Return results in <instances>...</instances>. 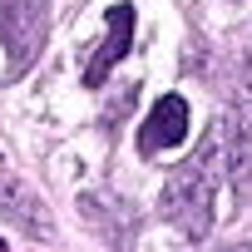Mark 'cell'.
<instances>
[{"label": "cell", "mask_w": 252, "mask_h": 252, "mask_svg": "<svg viewBox=\"0 0 252 252\" xmlns=\"http://www.w3.org/2000/svg\"><path fill=\"white\" fill-rule=\"evenodd\" d=\"M50 35V0H0V45L10 55V74H25Z\"/></svg>", "instance_id": "cell-2"}, {"label": "cell", "mask_w": 252, "mask_h": 252, "mask_svg": "<svg viewBox=\"0 0 252 252\" xmlns=\"http://www.w3.org/2000/svg\"><path fill=\"white\" fill-rule=\"evenodd\" d=\"M213 198H218V134H208L198 144V154L168 173L158 213L183 237H208V227H213Z\"/></svg>", "instance_id": "cell-1"}, {"label": "cell", "mask_w": 252, "mask_h": 252, "mask_svg": "<svg viewBox=\"0 0 252 252\" xmlns=\"http://www.w3.org/2000/svg\"><path fill=\"white\" fill-rule=\"evenodd\" d=\"M0 213H5L25 237H50V213H45V203L25 188V178L20 173H10V168H0Z\"/></svg>", "instance_id": "cell-4"}, {"label": "cell", "mask_w": 252, "mask_h": 252, "mask_svg": "<svg viewBox=\"0 0 252 252\" xmlns=\"http://www.w3.org/2000/svg\"><path fill=\"white\" fill-rule=\"evenodd\" d=\"M183 139H188V104H183V94L154 99V109H149V119H144V134H139V154L154 158V154H163V149H178Z\"/></svg>", "instance_id": "cell-3"}, {"label": "cell", "mask_w": 252, "mask_h": 252, "mask_svg": "<svg viewBox=\"0 0 252 252\" xmlns=\"http://www.w3.org/2000/svg\"><path fill=\"white\" fill-rule=\"evenodd\" d=\"M0 252H5V237H0Z\"/></svg>", "instance_id": "cell-7"}, {"label": "cell", "mask_w": 252, "mask_h": 252, "mask_svg": "<svg viewBox=\"0 0 252 252\" xmlns=\"http://www.w3.org/2000/svg\"><path fill=\"white\" fill-rule=\"evenodd\" d=\"M247 149H252V84L232 99V134H227V173H232V183H242V173H247Z\"/></svg>", "instance_id": "cell-6"}, {"label": "cell", "mask_w": 252, "mask_h": 252, "mask_svg": "<svg viewBox=\"0 0 252 252\" xmlns=\"http://www.w3.org/2000/svg\"><path fill=\"white\" fill-rule=\"evenodd\" d=\"M129 45H134V5H114V10H109V35H104V45L94 50V60H89V69H84V84L99 89V84L109 79V69L129 55Z\"/></svg>", "instance_id": "cell-5"}]
</instances>
